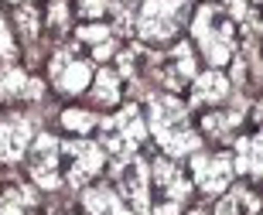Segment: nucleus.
<instances>
[{
    "instance_id": "f257e3e1",
    "label": "nucleus",
    "mask_w": 263,
    "mask_h": 215,
    "mask_svg": "<svg viewBox=\"0 0 263 215\" xmlns=\"http://www.w3.org/2000/svg\"><path fill=\"white\" fill-rule=\"evenodd\" d=\"M151 130L167 157H185L198 150V133L188 127V109L175 96H154L151 99Z\"/></svg>"
},
{
    "instance_id": "f03ea898",
    "label": "nucleus",
    "mask_w": 263,
    "mask_h": 215,
    "mask_svg": "<svg viewBox=\"0 0 263 215\" xmlns=\"http://www.w3.org/2000/svg\"><path fill=\"white\" fill-rule=\"evenodd\" d=\"M192 31H195V41L202 48V55L209 58V65L219 69V65H226L236 55V24L222 7H215V4L198 7L195 21H192Z\"/></svg>"
},
{
    "instance_id": "7ed1b4c3",
    "label": "nucleus",
    "mask_w": 263,
    "mask_h": 215,
    "mask_svg": "<svg viewBox=\"0 0 263 215\" xmlns=\"http://www.w3.org/2000/svg\"><path fill=\"white\" fill-rule=\"evenodd\" d=\"M185 0H144V7L137 14V34L144 41H154V45L171 41L185 24Z\"/></svg>"
},
{
    "instance_id": "20e7f679",
    "label": "nucleus",
    "mask_w": 263,
    "mask_h": 215,
    "mask_svg": "<svg viewBox=\"0 0 263 215\" xmlns=\"http://www.w3.org/2000/svg\"><path fill=\"white\" fill-rule=\"evenodd\" d=\"M144 133H147V127H144L137 106L120 109L117 116H109V120H99V140H103V150H109V154L120 157V161H130V157L137 154Z\"/></svg>"
},
{
    "instance_id": "39448f33",
    "label": "nucleus",
    "mask_w": 263,
    "mask_h": 215,
    "mask_svg": "<svg viewBox=\"0 0 263 215\" xmlns=\"http://www.w3.org/2000/svg\"><path fill=\"white\" fill-rule=\"evenodd\" d=\"M62 154L68 161L65 178L72 188H82L89 178H96L103 171V161H106V150L99 144H92V140H72V144L62 147Z\"/></svg>"
},
{
    "instance_id": "423d86ee",
    "label": "nucleus",
    "mask_w": 263,
    "mask_h": 215,
    "mask_svg": "<svg viewBox=\"0 0 263 215\" xmlns=\"http://www.w3.org/2000/svg\"><path fill=\"white\" fill-rule=\"evenodd\" d=\"M59 157H62V144L51 137V133H41V137L34 140V147H31V178H34L41 188H48V191H55V188L62 185Z\"/></svg>"
},
{
    "instance_id": "0eeeda50",
    "label": "nucleus",
    "mask_w": 263,
    "mask_h": 215,
    "mask_svg": "<svg viewBox=\"0 0 263 215\" xmlns=\"http://www.w3.org/2000/svg\"><path fill=\"white\" fill-rule=\"evenodd\" d=\"M192 171H195V185L205 195H219L233 181V157L229 154H195Z\"/></svg>"
},
{
    "instance_id": "6e6552de",
    "label": "nucleus",
    "mask_w": 263,
    "mask_h": 215,
    "mask_svg": "<svg viewBox=\"0 0 263 215\" xmlns=\"http://www.w3.org/2000/svg\"><path fill=\"white\" fill-rule=\"evenodd\" d=\"M147 185H151V167L140 157H130V164L120 171V191H123V202H130L134 215H147L151 212V195H147Z\"/></svg>"
},
{
    "instance_id": "1a4fd4ad",
    "label": "nucleus",
    "mask_w": 263,
    "mask_h": 215,
    "mask_svg": "<svg viewBox=\"0 0 263 215\" xmlns=\"http://www.w3.org/2000/svg\"><path fill=\"white\" fill-rule=\"evenodd\" d=\"M51 82H55V89L59 92H65V96H79L82 89L89 86V65L82 58H76L72 51H59L55 58H51V69H48Z\"/></svg>"
},
{
    "instance_id": "9d476101",
    "label": "nucleus",
    "mask_w": 263,
    "mask_h": 215,
    "mask_svg": "<svg viewBox=\"0 0 263 215\" xmlns=\"http://www.w3.org/2000/svg\"><path fill=\"white\" fill-rule=\"evenodd\" d=\"M34 137L28 116H4L0 120V161H21L28 154V144Z\"/></svg>"
},
{
    "instance_id": "9b49d317",
    "label": "nucleus",
    "mask_w": 263,
    "mask_h": 215,
    "mask_svg": "<svg viewBox=\"0 0 263 215\" xmlns=\"http://www.w3.org/2000/svg\"><path fill=\"white\" fill-rule=\"evenodd\" d=\"M151 167V178H154V185L161 188V195H164V202H171V205H185L188 195H192V185L185 181V174H181V167H175L167 157H157Z\"/></svg>"
},
{
    "instance_id": "f8f14e48",
    "label": "nucleus",
    "mask_w": 263,
    "mask_h": 215,
    "mask_svg": "<svg viewBox=\"0 0 263 215\" xmlns=\"http://www.w3.org/2000/svg\"><path fill=\"white\" fill-rule=\"evenodd\" d=\"M229 96V79L222 72H202L195 79V86H192V103L195 106H219L222 99Z\"/></svg>"
},
{
    "instance_id": "ddd939ff",
    "label": "nucleus",
    "mask_w": 263,
    "mask_h": 215,
    "mask_svg": "<svg viewBox=\"0 0 263 215\" xmlns=\"http://www.w3.org/2000/svg\"><path fill=\"white\" fill-rule=\"evenodd\" d=\"M167 75H161L167 82L171 89H178V86H185V82H192L195 79V55H192V45H175L171 48V55H167Z\"/></svg>"
},
{
    "instance_id": "4468645a",
    "label": "nucleus",
    "mask_w": 263,
    "mask_h": 215,
    "mask_svg": "<svg viewBox=\"0 0 263 215\" xmlns=\"http://www.w3.org/2000/svg\"><path fill=\"white\" fill-rule=\"evenodd\" d=\"M82 205H86V215H134L113 188H103V185L89 188L82 195Z\"/></svg>"
},
{
    "instance_id": "2eb2a0df",
    "label": "nucleus",
    "mask_w": 263,
    "mask_h": 215,
    "mask_svg": "<svg viewBox=\"0 0 263 215\" xmlns=\"http://www.w3.org/2000/svg\"><path fill=\"white\" fill-rule=\"evenodd\" d=\"M233 171L246 178H260V137H239L233 154Z\"/></svg>"
},
{
    "instance_id": "dca6fc26",
    "label": "nucleus",
    "mask_w": 263,
    "mask_h": 215,
    "mask_svg": "<svg viewBox=\"0 0 263 215\" xmlns=\"http://www.w3.org/2000/svg\"><path fill=\"white\" fill-rule=\"evenodd\" d=\"M34 208H38V198L24 185L4 191V198H0V215H34Z\"/></svg>"
},
{
    "instance_id": "f3484780",
    "label": "nucleus",
    "mask_w": 263,
    "mask_h": 215,
    "mask_svg": "<svg viewBox=\"0 0 263 215\" xmlns=\"http://www.w3.org/2000/svg\"><path fill=\"white\" fill-rule=\"evenodd\" d=\"M256 208H260V202H256L253 191L250 188H236V191H229L219 202L215 215H256Z\"/></svg>"
},
{
    "instance_id": "a211bd4d",
    "label": "nucleus",
    "mask_w": 263,
    "mask_h": 215,
    "mask_svg": "<svg viewBox=\"0 0 263 215\" xmlns=\"http://www.w3.org/2000/svg\"><path fill=\"white\" fill-rule=\"evenodd\" d=\"M92 99L99 106H117L120 103V75L113 69H99L96 82H92Z\"/></svg>"
},
{
    "instance_id": "6ab92c4d",
    "label": "nucleus",
    "mask_w": 263,
    "mask_h": 215,
    "mask_svg": "<svg viewBox=\"0 0 263 215\" xmlns=\"http://www.w3.org/2000/svg\"><path fill=\"white\" fill-rule=\"evenodd\" d=\"M79 41L92 45V55H96V58L113 55V28H106V24H89V28H79Z\"/></svg>"
},
{
    "instance_id": "aec40b11",
    "label": "nucleus",
    "mask_w": 263,
    "mask_h": 215,
    "mask_svg": "<svg viewBox=\"0 0 263 215\" xmlns=\"http://www.w3.org/2000/svg\"><path fill=\"white\" fill-rule=\"evenodd\" d=\"M28 92V75L17 65H0V99H14Z\"/></svg>"
},
{
    "instance_id": "412c9836",
    "label": "nucleus",
    "mask_w": 263,
    "mask_h": 215,
    "mask_svg": "<svg viewBox=\"0 0 263 215\" xmlns=\"http://www.w3.org/2000/svg\"><path fill=\"white\" fill-rule=\"evenodd\" d=\"M62 123H65V130H72V133H89V130L99 127V116L89 113V109H65V113H62Z\"/></svg>"
},
{
    "instance_id": "4be33fe9",
    "label": "nucleus",
    "mask_w": 263,
    "mask_h": 215,
    "mask_svg": "<svg viewBox=\"0 0 263 215\" xmlns=\"http://www.w3.org/2000/svg\"><path fill=\"white\" fill-rule=\"evenodd\" d=\"M202 127H205V133H212V137H226L233 127H239V113H205V120H202Z\"/></svg>"
},
{
    "instance_id": "5701e85b",
    "label": "nucleus",
    "mask_w": 263,
    "mask_h": 215,
    "mask_svg": "<svg viewBox=\"0 0 263 215\" xmlns=\"http://www.w3.org/2000/svg\"><path fill=\"white\" fill-rule=\"evenodd\" d=\"M17 28L24 31V38H28V41H34V38H38V10H34V7H21L17 10Z\"/></svg>"
},
{
    "instance_id": "b1692460",
    "label": "nucleus",
    "mask_w": 263,
    "mask_h": 215,
    "mask_svg": "<svg viewBox=\"0 0 263 215\" xmlns=\"http://www.w3.org/2000/svg\"><path fill=\"white\" fill-rule=\"evenodd\" d=\"M10 58H17V45H14L7 24H4V17H0V62H10Z\"/></svg>"
},
{
    "instance_id": "393cba45",
    "label": "nucleus",
    "mask_w": 263,
    "mask_h": 215,
    "mask_svg": "<svg viewBox=\"0 0 263 215\" xmlns=\"http://www.w3.org/2000/svg\"><path fill=\"white\" fill-rule=\"evenodd\" d=\"M48 24H51L55 31H65V24H68V7H65V0H51Z\"/></svg>"
},
{
    "instance_id": "a878e982",
    "label": "nucleus",
    "mask_w": 263,
    "mask_h": 215,
    "mask_svg": "<svg viewBox=\"0 0 263 215\" xmlns=\"http://www.w3.org/2000/svg\"><path fill=\"white\" fill-rule=\"evenodd\" d=\"M109 7H113L109 0H79V14L82 17H103Z\"/></svg>"
},
{
    "instance_id": "bb28decb",
    "label": "nucleus",
    "mask_w": 263,
    "mask_h": 215,
    "mask_svg": "<svg viewBox=\"0 0 263 215\" xmlns=\"http://www.w3.org/2000/svg\"><path fill=\"white\" fill-rule=\"evenodd\" d=\"M14 4H17V0H14Z\"/></svg>"
},
{
    "instance_id": "cd10ccee",
    "label": "nucleus",
    "mask_w": 263,
    "mask_h": 215,
    "mask_svg": "<svg viewBox=\"0 0 263 215\" xmlns=\"http://www.w3.org/2000/svg\"><path fill=\"white\" fill-rule=\"evenodd\" d=\"M253 4H256V0H253Z\"/></svg>"
}]
</instances>
